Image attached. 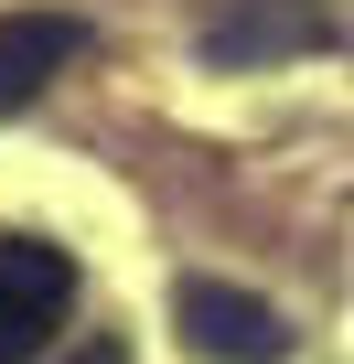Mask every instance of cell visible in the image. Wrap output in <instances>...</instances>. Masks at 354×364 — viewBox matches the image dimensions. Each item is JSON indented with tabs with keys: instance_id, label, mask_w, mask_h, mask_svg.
Listing matches in <instances>:
<instances>
[{
	"instance_id": "1",
	"label": "cell",
	"mask_w": 354,
	"mask_h": 364,
	"mask_svg": "<svg viewBox=\"0 0 354 364\" xmlns=\"http://www.w3.org/2000/svg\"><path fill=\"white\" fill-rule=\"evenodd\" d=\"M76 311V257L43 236H0V364H33Z\"/></svg>"
},
{
	"instance_id": "2",
	"label": "cell",
	"mask_w": 354,
	"mask_h": 364,
	"mask_svg": "<svg viewBox=\"0 0 354 364\" xmlns=\"http://www.w3.org/2000/svg\"><path fill=\"white\" fill-rule=\"evenodd\" d=\"M172 332H183L204 364H279L290 353V321L258 289H236V279H183L172 289Z\"/></svg>"
},
{
	"instance_id": "3",
	"label": "cell",
	"mask_w": 354,
	"mask_h": 364,
	"mask_svg": "<svg viewBox=\"0 0 354 364\" xmlns=\"http://www.w3.org/2000/svg\"><path fill=\"white\" fill-rule=\"evenodd\" d=\"M76 54H86V22L76 11H0V118L33 107Z\"/></svg>"
},
{
	"instance_id": "4",
	"label": "cell",
	"mask_w": 354,
	"mask_h": 364,
	"mask_svg": "<svg viewBox=\"0 0 354 364\" xmlns=\"http://www.w3.org/2000/svg\"><path fill=\"white\" fill-rule=\"evenodd\" d=\"M65 364H129V343H118V332H86V343H76Z\"/></svg>"
}]
</instances>
